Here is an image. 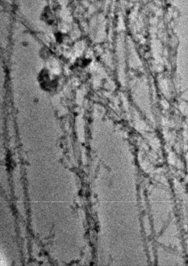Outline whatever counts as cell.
I'll return each instance as SVG.
<instances>
[{
  "instance_id": "6da1fadb",
  "label": "cell",
  "mask_w": 188,
  "mask_h": 266,
  "mask_svg": "<svg viewBox=\"0 0 188 266\" xmlns=\"http://www.w3.org/2000/svg\"><path fill=\"white\" fill-rule=\"evenodd\" d=\"M38 79L43 89L47 91H52L58 86L57 77L47 69H44L40 72Z\"/></svg>"
}]
</instances>
